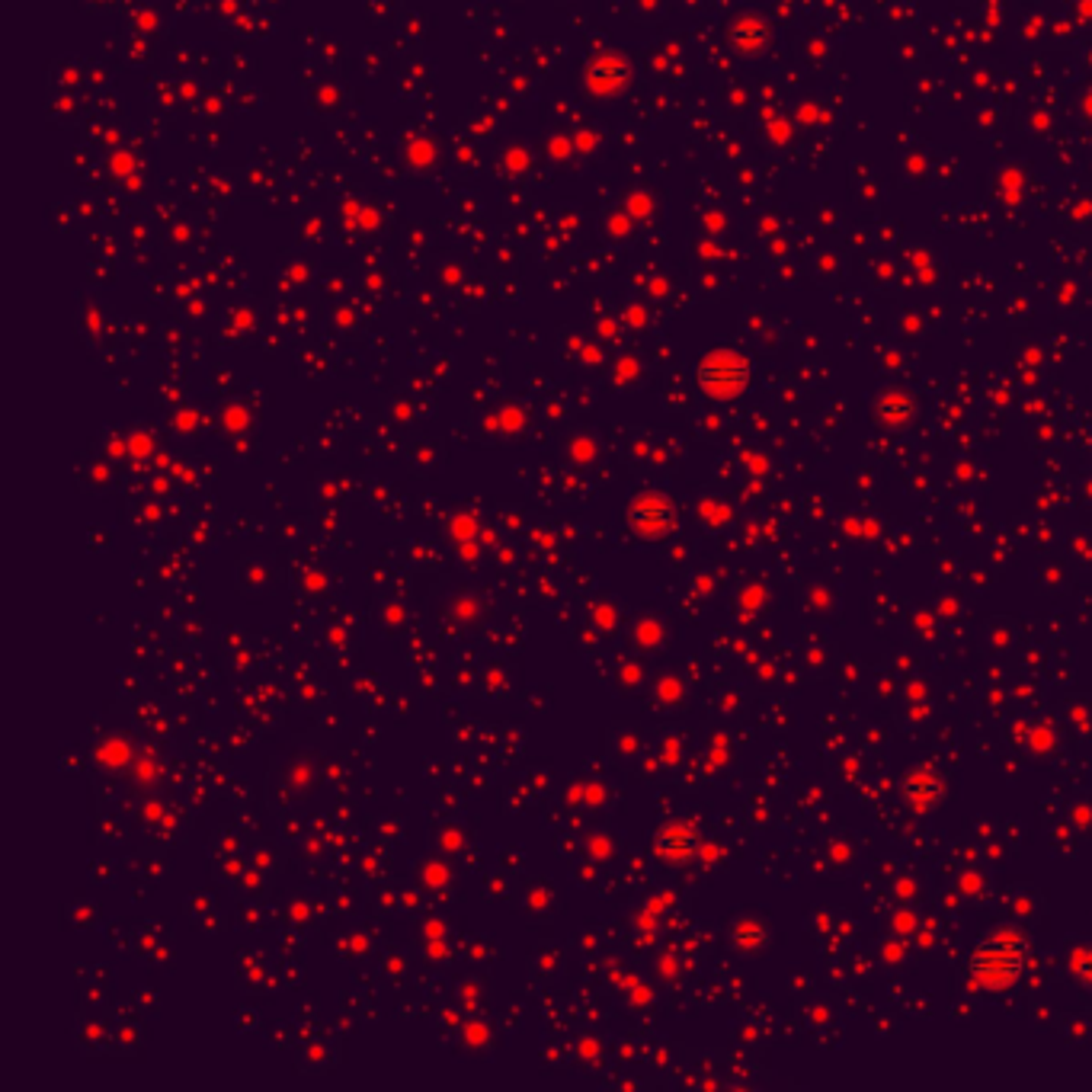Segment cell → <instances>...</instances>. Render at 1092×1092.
I'll use <instances>...</instances> for the list:
<instances>
[{
    "label": "cell",
    "mask_w": 1092,
    "mask_h": 1092,
    "mask_svg": "<svg viewBox=\"0 0 1092 1092\" xmlns=\"http://www.w3.org/2000/svg\"><path fill=\"white\" fill-rule=\"evenodd\" d=\"M590 849H593V858L602 861V856L609 853V846L602 843V833H593V840H587V853H590Z\"/></svg>",
    "instance_id": "obj_12"
},
{
    "label": "cell",
    "mask_w": 1092,
    "mask_h": 1092,
    "mask_svg": "<svg viewBox=\"0 0 1092 1092\" xmlns=\"http://www.w3.org/2000/svg\"><path fill=\"white\" fill-rule=\"evenodd\" d=\"M1070 974L1079 984L1092 987V945H1079V949L1070 952Z\"/></svg>",
    "instance_id": "obj_9"
},
{
    "label": "cell",
    "mask_w": 1092,
    "mask_h": 1092,
    "mask_svg": "<svg viewBox=\"0 0 1092 1092\" xmlns=\"http://www.w3.org/2000/svg\"><path fill=\"white\" fill-rule=\"evenodd\" d=\"M910 417H913V397H907L901 391H891V394H884L878 400V420L884 423V427L897 430V427H904Z\"/></svg>",
    "instance_id": "obj_7"
},
{
    "label": "cell",
    "mask_w": 1092,
    "mask_h": 1092,
    "mask_svg": "<svg viewBox=\"0 0 1092 1092\" xmlns=\"http://www.w3.org/2000/svg\"><path fill=\"white\" fill-rule=\"evenodd\" d=\"M653 853H657V858L666 861V865H686V861H693L699 853L696 827L686 820L666 823V827H660V833L653 836Z\"/></svg>",
    "instance_id": "obj_3"
},
{
    "label": "cell",
    "mask_w": 1092,
    "mask_h": 1092,
    "mask_svg": "<svg viewBox=\"0 0 1092 1092\" xmlns=\"http://www.w3.org/2000/svg\"><path fill=\"white\" fill-rule=\"evenodd\" d=\"M631 526L645 539H663L673 532V513H631Z\"/></svg>",
    "instance_id": "obj_8"
},
{
    "label": "cell",
    "mask_w": 1092,
    "mask_h": 1092,
    "mask_svg": "<svg viewBox=\"0 0 1092 1092\" xmlns=\"http://www.w3.org/2000/svg\"><path fill=\"white\" fill-rule=\"evenodd\" d=\"M942 772L932 762H919L916 769L907 772L904 779V798L916 814H929L932 805H939L942 798Z\"/></svg>",
    "instance_id": "obj_4"
},
{
    "label": "cell",
    "mask_w": 1092,
    "mask_h": 1092,
    "mask_svg": "<svg viewBox=\"0 0 1092 1092\" xmlns=\"http://www.w3.org/2000/svg\"><path fill=\"white\" fill-rule=\"evenodd\" d=\"M727 39H731V45L737 48V52L754 55V52H762V48H766L769 26L762 20H756V17H744V20H737L734 26H731Z\"/></svg>",
    "instance_id": "obj_6"
},
{
    "label": "cell",
    "mask_w": 1092,
    "mask_h": 1092,
    "mask_svg": "<svg viewBox=\"0 0 1092 1092\" xmlns=\"http://www.w3.org/2000/svg\"><path fill=\"white\" fill-rule=\"evenodd\" d=\"M587 75L597 87H622V83L631 78V68H628V62L622 55L599 52L587 62Z\"/></svg>",
    "instance_id": "obj_5"
},
{
    "label": "cell",
    "mask_w": 1092,
    "mask_h": 1092,
    "mask_svg": "<svg viewBox=\"0 0 1092 1092\" xmlns=\"http://www.w3.org/2000/svg\"><path fill=\"white\" fill-rule=\"evenodd\" d=\"M1028 967V939L1018 929H997L980 939L967 958V977L974 987L1000 993L1013 987Z\"/></svg>",
    "instance_id": "obj_1"
},
{
    "label": "cell",
    "mask_w": 1092,
    "mask_h": 1092,
    "mask_svg": "<svg viewBox=\"0 0 1092 1092\" xmlns=\"http://www.w3.org/2000/svg\"><path fill=\"white\" fill-rule=\"evenodd\" d=\"M631 513H673V503L663 494H641L631 503Z\"/></svg>",
    "instance_id": "obj_10"
},
{
    "label": "cell",
    "mask_w": 1092,
    "mask_h": 1092,
    "mask_svg": "<svg viewBox=\"0 0 1092 1092\" xmlns=\"http://www.w3.org/2000/svg\"><path fill=\"white\" fill-rule=\"evenodd\" d=\"M750 375H754V366H750L744 353H737V349H711L699 362L696 382L714 400H734L747 391Z\"/></svg>",
    "instance_id": "obj_2"
},
{
    "label": "cell",
    "mask_w": 1092,
    "mask_h": 1092,
    "mask_svg": "<svg viewBox=\"0 0 1092 1092\" xmlns=\"http://www.w3.org/2000/svg\"><path fill=\"white\" fill-rule=\"evenodd\" d=\"M590 618H593V625H597L599 631H609L612 625H618V609H615L609 599H605V602L599 599L597 605H593Z\"/></svg>",
    "instance_id": "obj_11"
}]
</instances>
